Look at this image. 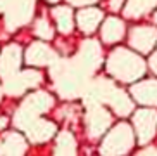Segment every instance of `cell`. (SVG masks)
<instances>
[{
    "label": "cell",
    "mask_w": 157,
    "mask_h": 156,
    "mask_svg": "<svg viewBox=\"0 0 157 156\" xmlns=\"http://www.w3.org/2000/svg\"><path fill=\"white\" fill-rule=\"evenodd\" d=\"M107 71L116 80H121L124 83L136 82L145 75L147 64L136 52L128 51L124 47H117L107 57Z\"/></svg>",
    "instance_id": "1"
},
{
    "label": "cell",
    "mask_w": 157,
    "mask_h": 156,
    "mask_svg": "<svg viewBox=\"0 0 157 156\" xmlns=\"http://www.w3.org/2000/svg\"><path fill=\"white\" fill-rule=\"evenodd\" d=\"M52 106H54V97L50 94H47L43 90L29 94L23 101V104L19 106L17 113L14 116L16 127H19L21 130H26L35 120L40 118L42 113H47Z\"/></svg>",
    "instance_id": "2"
},
{
    "label": "cell",
    "mask_w": 157,
    "mask_h": 156,
    "mask_svg": "<svg viewBox=\"0 0 157 156\" xmlns=\"http://www.w3.org/2000/svg\"><path fill=\"white\" fill-rule=\"evenodd\" d=\"M135 142H136L135 130L128 123H117L107 132L100 153L102 154H126L131 151Z\"/></svg>",
    "instance_id": "3"
},
{
    "label": "cell",
    "mask_w": 157,
    "mask_h": 156,
    "mask_svg": "<svg viewBox=\"0 0 157 156\" xmlns=\"http://www.w3.org/2000/svg\"><path fill=\"white\" fill-rule=\"evenodd\" d=\"M133 129L136 141L140 144H147L152 141L157 130V111L154 108H145L133 113Z\"/></svg>",
    "instance_id": "4"
},
{
    "label": "cell",
    "mask_w": 157,
    "mask_h": 156,
    "mask_svg": "<svg viewBox=\"0 0 157 156\" xmlns=\"http://www.w3.org/2000/svg\"><path fill=\"white\" fill-rule=\"evenodd\" d=\"M157 43V28L142 24V26H135L129 33V45L133 47V51L140 54H148L155 49Z\"/></svg>",
    "instance_id": "5"
},
{
    "label": "cell",
    "mask_w": 157,
    "mask_h": 156,
    "mask_svg": "<svg viewBox=\"0 0 157 156\" xmlns=\"http://www.w3.org/2000/svg\"><path fill=\"white\" fill-rule=\"evenodd\" d=\"M24 52L23 49L16 43H10L0 52V78L9 80L17 73L19 66L23 63Z\"/></svg>",
    "instance_id": "6"
},
{
    "label": "cell",
    "mask_w": 157,
    "mask_h": 156,
    "mask_svg": "<svg viewBox=\"0 0 157 156\" xmlns=\"http://www.w3.org/2000/svg\"><path fill=\"white\" fill-rule=\"evenodd\" d=\"M54 59H56L54 51L43 42H33L24 51V63L28 66H31V68L48 66L54 63Z\"/></svg>",
    "instance_id": "7"
},
{
    "label": "cell",
    "mask_w": 157,
    "mask_h": 156,
    "mask_svg": "<svg viewBox=\"0 0 157 156\" xmlns=\"http://www.w3.org/2000/svg\"><path fill=\"white\" fill-rule=\"evenodd\" d=\"M5 82H7V85H5L7 92L10 96H19L28 88L36 87L42 82V76H40V71H36V69H26L23 73H16L12 78L5 80Z\"/></svg>",
    "instance_id": "8"
},
{
    "label": "cell",
    "mask_w": 157,
    "mask_h": 156,
    "mask_svg": "<svg viewBox=\"0 0 157 156\" xmlns=\"http://www.w3.org/2000/svg\"><path fill=\"white\" fill-rule=\"evenodd\" d=\"M56 130H57V127H56L54 121L40 116V118L35 120L24 132H26V137H28V141L31 144H43V142H48V141L54 137Z\"/></svg>",
    "instance_id": "9"
},
{
    "label": "cell",
    "mask_w": 157,
    "mask_h": 156,
    "mask_svg": "<svg viewBox=\"0 0 157 156\" xmlns=\"http://www.w3.org/2000/svg\"><path fill=\"white\" fill-rule=\"evenodd\" d=\"M102 19H104V12L95 5L79 7V10L76 12V24L85 35H92L102 23Z\"/></svg>",
    "instance_id": "10"
},
{
    "label": "cell",
    "mask_w": 157,
    "mask_h": 156,
    "mask_svg": "<svg viewBox=\"0 0 157 156\" xmlns=\"http://www.w3.org/2000/svg\"><path fill=\"white\" fill-rule=\"evenodd\" d=\"M131 96L138 104L154 108L157 106V78H148L135 83L131 87Z\"/></svg>",
    "instance_id": "11"
},
{
    "label": "cell",
    "mask_w": 157,
    "mask_h": 156,
    "mask_svg": "<svg viewBox=\"0 0 157 156\" xmlns=\"http://www.w3.org/2000/svg\"><path fill=\"white\" fill-rule=\"evenodd\" d=\"M28 149V137L23 133L7 132L0 137V154H24Z\"/></svg>",
    "instance_id": "12"
},
{
    "label": "cell",
    "mask_w": 157,
    "mask_h": 156,
    "mask_svg": "<svg viewBox=\"0 0 157 156\" xmlns=\"http://www.w3.org/2000/svg\"><path fill=\"white\" fill-rule=\"evenodd\" d=\"M126 33V24L123 19L116 18V16H111L107 18L102 24V30H100V37L104 43H117V42L123 40Z\"/></svg>",
    "instance_id": "13"
},
{
    "label": "cell",
    "mask_w": 157,
    "mask_h": 156,
    "mask_svg": "<svg viewBox=\"0 0 157 156\" xmlns=\"http://www.w3.org/2000/svg\"><path fill=\"white\" fill-rule=\"evenodd\" d=\"M50 12L57 24V30L62 35H71L74 28V16L71 5H54Z\"/></svg>",
    "instance_id": "14"
},
{
    "label": "cell",
    "mask_w": 157,
    "mask_h": 156,
    "mask_svg": "<svg viewBox=\"0 0 157 156\" xmlns=\"http://www.w3.org/2000/svg\"><path fill=\"white\" fill-rule=\"evenodd\" d=\"M109 113L104 111L102 108H95L93 113L88 115V130L92 133V137H98L102 132H105V129L109 127Z\"/></svg>",
    "instance_id": "15"
},
{
    "label": "cell",
    "mask_w": 157,
    "mask_h": 156,
    "mask_svg": "<svg viewBox=\"0 0 157 156\" xmlns=\"http://www.w3.org/2000/svg\"><path fill=\"white\" fill-rule=\"evenodd\" d=\"M109 104L112 106V109L119 116H126L133 111V102L128 99L126 94H123L119 90H111V94H109Z\"/></svg>",
    "instance_id": "16"
},
{
    "label": "cell",
    "mask_w": 157,
    "mask_h": 156,
    "mask_svg": "<svg viewBox=\"0 0 157 156\" xmlns=\"http://www.w3.org/2000/svg\"><path fill=\"white\" fill-rule=\"evenodd\" d=\"M157 0H128L124 7V14L128 18H140L155 7Z\"/></svg>",
    "instance_id": "17"
},
{
    "label": "cell",
    "mask_w": 157,
    "mask_h": 156,
    "mask_svg": "<svg viewBox=\"0 0 157 156\" xmlns=\"http://www.w3.org/2000/svg\"><path fill=\"white\" fill-rule=\"evenodd\" d=\"M56 154H76V141L74 135L67 130L60 132L56 139V147H54Z\"/></svg>",
    "instance_id": "18"
},
{
    "label": "cell",
    "mask_w": 157,
    "mask_h": 156,
    "mask_svg": "<svg viewBox=\"0 0 157 156\" xmlns=\"http://www.w3.org/2000/svg\"><path fill=\"white\" fill-rule=\"evenodd\" d=\"M35 35L38 38H42V40H50V38H54V28H52L50 21L45 18L36 19V23H35Z\"/></svg>",
    "instance_id": "19"
},
{
    "label": "cell",
    "mask_w": 157,
    "mask_h": 156,
    "mask_svg": "<svg viewBox=\"0 0 157 156\" xmlns=\"http://www.w3.org/2000/svg\"><path fill=\"white\" fill-rule=\"evenodd\" d=\"M98 0H67L69 5H76V7H86V5H93Z\"/></svg>",
    "instance_id": "20"
},
{
    "label": "cell",
    "mask_w": 157,
    "mask_h": 156,
    "mask_svg": "<svg viewBox=\"0 0 157 156\" xmlns=\"http://www.w3.org/2000/svg\"><path fill=\"white\" fill-rule=\"evenodd\" d=\"M123 4H124V0H109V7L114 12H119L123 9Z\"/></svg>",
    "instance_id": "21"
},
{
    "label": "cell",
    "mask_w": 157,
    "mask_h": 156,
    "mask_svg": "<svg viewBox=\"0 0 157 156\" xmlns=\"http://www.w3.org/2000/svg\"><path fill=\"white\" fill-rule=\"evenodd\" d=\"M150 69L157 75V51H155V54L152 55V59H150Z\"/></svg>",
    "instance_id": "22"
},
{
    "label": "cell",
    "mask_w": 157,
    "mask_h": 156,
    "mask_svg": "<svg viewBox=\"0 0 157 156\" xmlns=\"http://www.w3.org/2000/svg\"><path fill=\"white\" fill-rule=\"evenodd\" d=\"M47 2H50V4H56V2H59V0H47Z\"/></svg>",
    "instance_id": "23"
}]
</instances>
